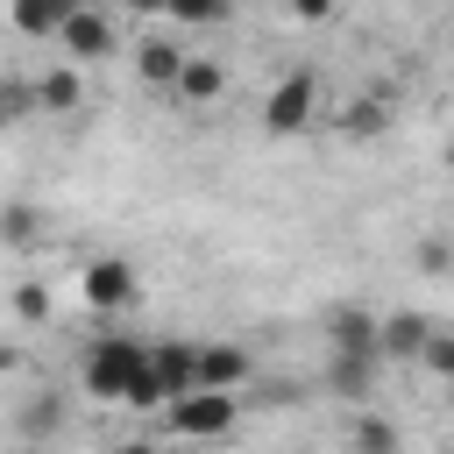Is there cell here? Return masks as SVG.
Returning <instances> with one entry per match:
<instances>
[{
    "label": "cell",
    "instance_id": "6da1fadb",
    "mask_svg": "<svg viewBox=\"0 0 454 454\" xmlns=\"http://www.w3.org/2000/svg\"><path fill=\"white\" fill-rule=\"evenodd\" d=\"M149 369V348L142 340H121V333H106V340H92L85 348V362H78V383H85V397H99V404H121L128 390H135V376Z\"/></svg>",
    "mask_w": 454,
    "mask_h": 454
},
{
    "label": "cell",
    "instance_id": "7a4b0ae2",
    "mask_svg": "<svg viewBox=\"0 0 454 454\" xmlns=\"http://www.w3.org/2000/svg\"><path fill=\"white\" fill-rule=\"evenodd\" d=\"M241 419V397L234 390H184L163 404V433L170 440H227Z\"/></svg>",
    "mask_w": 454,
    "mask_h": 454
},
{
    "label": "cell",
    "instance_id": "3957f363",
    "mask_svg": "<svg viewBox=\"0 0 454 454\" xmlns=\"http://www.w3.org/2000/svg\"><path fill=\"white\" fill-rule=\"evenodd\" d=\"M78 291H85L92 312H128V305L142 298V277H135V262H121V255H92L85 277H78Z\"/></svg>",
    "mask_w": 454,
    "mask_h": 454
},
{
    "label": "cell",
    "instance_id": "277c9868",
    "mask_svg": "<svg viewBox=\"0 0 454 454\" xmlns=\"http://www.w3.org/2000/svg\"><path fill=\"white\" fill-rule=\"evenodd\" d=\"M312 114H319V85H312V71H291V78L262 99V128H270V135H298V128H312Z\"/></svg>",
    "mask_w": 454,
    "mask_h": 454
},
{
    "label": "cell",
    "instance_id": "5b68a950",
    "mask_svg": "<svg viewBox=\"0 0 454 454\" xmlns=\"http://www.w3.org/2000/svg\"><path fill=\"white\" fill-rule=\"evenodd\" d=\"M57 50H64V64H106V57H114V14L78 7V14L57 28Z\"/></svg>",
    "mask_w": 454,
    "mask_h": 454
},
{
    "label": "cell",
    "instance_id": "8992f818",
    "mask_svg": "<svg viewBox=\"0 0 454 454\" xmlns=\"http://www.w3.org/2000/svg\"><path fill=\"white\" fill-rule=\"evenodd\" d=\"M149 376H156L163 397L199 390V340H156V348H149Z\"/></svg>",
    "mask_w": 454,
    "mask_h": 454
},
{
    "label": "cell",
    "instance_id": "52a82bcc",
    "mask_svg": "<svg viewBox=\"0 0 454 454\" xmlns=\"http://www.w3.org/2000/svg\"><path fill=\"white\" fill-rule=\"evenodd\" d=\"M255 376L241 340H199V390H241Z\"/></svg>",
    "mask_w": 454,
    "mask_h": 454
},
{
    "label": "cell",
    "instance_id": "ba28073f",
    "mask_svg": "<svg viewBox=\"0 0 454 454\" xmlns=\"http://www.w3.org/2000/svg\"><path fill=\"white\" fill-rule=\"evenodd\" d=\"M184 57H192V50H177V35H142V43H135V71H142V85H156V92L177 85Z\"/></svg>",
    "mask_w": 454,
    "mask_h": 454
},
{
    "label": "cell",
    "instance_id": "9c48e42d",
    "mask_svg": "<svg viewBox=\"0 0 454 454\" xmlns=\"http://www.w3.org/2000/svg\"><path fill=\"white\" fill-rule=\"evenodd\" d=\"M220 92H227V64H220V57H184L170 99H177V106H213Z\"/></svg>",
    "mask_w": 454,
    "mask_h": 454
},
{
    "label": "cell",
    "instance_id": "30bf717a",
    "mask_svg": "<svg viewBox=\"0 0 454 454\" xmlns=\"http://www.w3.org/2000/svg\"><path fill=\"white\" fill-rule=\"evenodd\" d=\"M85 0H14L7 7V21H14V35H35V43H57V28L78 14Z\"/></svg>",
    "mask_w": 454,
    "mask_h": 454
},
{
    "label": "cell",
    "instance_id": "8fae6325",
    "mask_svg": "<svg viewBox=\"0 0 454 454\" xmlns=\"http://www.w3.org/2000/svg\"><path fill=\"white\" fill-rule=\"evenodd\" d=\"M376 312H362V305H333V319H326V333H333V348L340 355H383V340H376Z\"/></svg>",
    "mask_w": 454,
    "mask_h": 454
},
{
    "label": "cell",
    "instance_id": "7c38bea8",
    "mask_svg": "<svg viewBox=\"0 0 454 454\" xmlns=\"http://www.w3.org/2000/svg\"><path fill=\"white\" fill-rule=\"evenodd\" d=\"M78 106H85L78 64H50V71L35 78V114H78Z\"/></svg>",
    "mask_w": 454,
    "mask_h": 454
},
{
    "label": "cell",
    "instance_id": "4fadbf2b",
    "mask_svg": "<svg viewBox=\"0 0 454 454\" xmlns=\"http://www.w3.org/2000/svg\"><path fill=\"white\" fill-rule=\"evenodd\" d=\"M376 362H383V355H340V348H333V362H326V383H333V397H348V404H369V390H376Z\"/></svg>",
    "mask_w": 454,
    "mask_h": 454
},
{
    "label": "cell",
    "instance_id": "5bb4252c",
    "mask_svg": "<svg viewBox=\"0 0 454 454\" xmlns=\"http://www.w3.org/2000/svg\"><path fill=\"white\" fill-rule=\"evenodd\" d=\"M426 333H433V319H426V312H390V319L376 326V340H383V355H390V362H419Z\"/></svg>",
    "mask_w": 454,
    "mask_h": 454
},
{
    "label": "cell",
    "instance_id": "9a60e30c",
    "mask_svg": "<svg viewBox=\"0 0 454 454\" xmlns=\"http://www.w3.org/2000/svg\"><path fill=\"white\" fill-rule=\"evenodd\" d=\"M64 419H71V404H64L57 390H35V397L21 404V440H35V447H50V440L64 433Z\"/></svg>",
    "mask_w": 454,
    "mask_h": 454
},
{
    "label": "cell",
    "instance_id": "2e32d148",
    "mask_svg": "<svg viewBox=\"0 0 454 454\" xmlns=\"http://www.w3.org/2000/svg\"><path fill=\"white\" fill-rule=\"evenodd\" d=\"M43 234V206L35 199H0V241L7 248H28Z\"/></svg>",
    "mask_w": 454,
    "mask_h": 454
},
{
    "label": "cell",
    "instance_id": "e0dca14e",
    "mask_svg": "<svg viewBox=\"0 0 454 454\" xmlns=\"http://www.w3.org/2000/svg\"><path fill=\"white\" fill-rule=\"evenodd\" d=\"M163 14L177 28H220V21H234V0H163Z\"/></svg>",
    "mask_w": 454,
    "mask_h": 454
},
{
    "label": "cell",
    "instance_id": "ac0fdd59",
    "mask_svg": "<svg viewBox=\"0 0 454 454\" xmlns=\"http://www.w3.org/2000/svg\"><path fill=\"white\" fill-rule=\"evenodd\" d=\"M355 454H404V433H397L390 419L362 411V419H355Z\"/></svg>",
    "mask_w": 454,
    "mask_h": 454
},
{
    "label": "cell",
    "instance_id": "d6986e66",
    "mask_svg": "<svg viewBox=\"0 0 454 454\" xmlns=\"http://www.w3.org/2000/svg\"><path fill=\"white\" fill-rule=\"evenodd\" d=\"M35 114V78H0V128H21Z\"/></svg>",
    "mask_w": 454,
    "mask_h": 454
},
{
    "label": "cell",
    "instance_id": "ffe728a7",
    "mask_svg": "<svg viewBox=\"0 0 454 454\" xmlns=\"http://www.w3.org/2000/svg\"><path fill=\"white\" fill-rule=\"evenodd\" d=\"M383 128H390L383 99H355V106L340 114V135H355V142H369V135H383Z\"/></svg>",
    "mask_w": 454,
    "mask_h": 454
},
{
    "label": "cell",
    "instance_id": "44dd1931",
    "mask_svg": "<svg viewBox=\"0 0 454 454\" xmlns=\"http://www.w3.org/2000/svg\"><path fill=\"white\" fill-rule=\"evenodd\" d=\"M419 362H426L440 383H454V326H433V333H426V348H419Z\"/></svg>",
    "mask_w": 454,
    "mask_h": 454
},
{
    "label": "cell",
    "instance_id": "7402d4cb",
    "mask_svg": "<svg viewBox=\"0 0 454 454\" xmlns=\"http://www.w3.org/2000/svg\"><path fill=\"white\" fill-rule=\"evenodd\" d=\"M411 262H419V270H426V277H447V270H454V241H447V234H426V241H419V255H411Z\"/></svg>",
    "mask_w": 454,
    "mask_h": 454
},
{
    "label": "cell",
    "instance_id": "603a6c76",
    "mask_svg": "<svg viewBox=\"0 0 454 454\" xmlns=\"http://www.w3.org/2000/svg\"><path fill=\"white\" fill-rule=\"evenodd\" d=\"M14 319H21V326H43V319H50V291H43V284H14Z\"/></svg>",
    "mask_w": 454,
    "mask_h": 454
},
{
    "label": "cell",
    "instance_id": "cb8c5ba5",
    "mask_svg": "<svg viewBox=\"0 0 454 454\" xmlns=\"http://www.w3.org/2000/svg\"><path fill=\"white\" fill-rule=\"evenodd\" d=\"M284 7H291V21H333L340 0H284Z\"/></svg>",
    "mask_w": 454,
    "mask_h": 454
},
{
    "label": "cell",
    "instance_id": "d4e9b609",
    "mask_svg": "<svg viewBox=\"0 0 454 454\" xmlns=\"http://www.w3.org/2000/svg\"><path fill=\"white\" fill-rule=\"evenodd\" d=\"M114 454H163V447H156V440H121Z\"/></svg>",
    "mask_w": 454,
    "mask_h": 454
},
{
    "label": "cell",
    "instance_id": "484cf974",
    "mask_svg": "<svg viewBox=\"0 0 454 454\" xmlns=\"http://www.w3.org/2000/svg\"><path fill=\"white\" fill-rule=\"evenodd\" d=\"M128 14H163V0H121Z\"/></svg>",
    "mask_w": 454,
    "mask_h": 454
},
{
    "label": "cell",
    "instance_id": "4316f807",
    "mask_svg": "<svg viewBox=\"0 0 454 454\" xmlns=\"http://www.w3.org/2000/svg\"><path fill=\"white\" fill-rule=\"evenodd\" d=\"M0 369H14V348H0Z\"/></svg>",
    "mask_w": 454,
    "mask_h": 454
},
{
    "label": "cell",
    "instance_id": "83f0119b",
    "mask_svg": "<svg viewBox=\"0 0 454 454\" xmlns=\"http://www.w3.org/2000/svg\"><path fill=\"white\" fill-rule=\"evenodd\" d=\"M447 170H454V135H447Z\"/></svg>",
    "mask_w": 454,
    "mask_h": 454
},
{
    "label": "cell",
    "instance_id": "f1b7e54d",
    "mask_svg": "<svg viewBox=\"0 0 454 454\" xmlns=\"http://www.w3.org/2000/svg\"><path fill=\"white\" fill-rule=\"evenodd\" d=\"M43 454H57V447H43Z\"/></svg>",
    "mask_w": 454,
    "mask_h": 454
}]
</instances>
